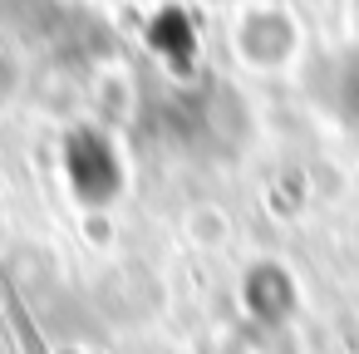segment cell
I'll use <instances>...</instances> for the list:
<instances>
[{
  "label": "cell",
  "mask_w": 359,
  "mask_h": 354,
  "mask_svg": "<svg viewBox=\"0 0 359 354\" xmlns=\"http://www.w3.org/2000/svg\"><path fill=\"white\" fill-rule=\"evenodd\" d=\"M349 109H354V118H359V79H354V89H349Z\"/></svg>",
  "instance_id": "6da1fadb"
}]
</instances>
